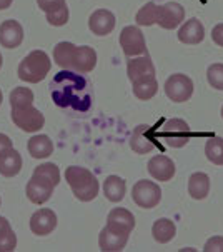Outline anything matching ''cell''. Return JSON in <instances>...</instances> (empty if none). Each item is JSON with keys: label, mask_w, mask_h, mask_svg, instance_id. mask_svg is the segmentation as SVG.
Returning <instances> with one entry per match:
<instances>
[{"label": "cell", "mask_w": 223, "mask_h": 252, "mask_svg": "<svg viewBox=\"0 0 223 252\" xmlns=\"http://www.w3.org/2000/svg\"><path fill=\"white\" fill-rule=\"evenodd\" d=\"M65 181L70 186L75 197L82 200V202L93 200L98 195V190H100L98 179L88 169L80 167V165H70V167H67Z\"/></svg>", "instance_id": "cell-1"}, {"label": "cell", "mask_w": 223, "mask_h": 252, "mask_svg": "<svg viewBox=\"0 0 223 252\" xmlns=\"http://www.w3.org/2000/svg\"><path fill=\"white\" fill-rule=\"evenodd\" d=\"M50 69H52V62H50L49 55L44 50H32L19 63L17 74H19V79H22L24 82L38 84L45 79Z\"/></svg>", "instance_id": "cell-2"}, {"label": "cell", "mask_w": 223, "mask_h": 252, "mask_svg": "<svg viewBox=\"0 0 223 252\" xmlns=\"http://www.w3.org/2000/svg\"><path fill=\"white\" fill-rule=\"evenodd\" d=\"M162 137L171 149H182L190 140V127L183 119H170L162 126Z\"/></svg>", "instance_id": "cell-3"}, {"label": "cell", "mask_w": 223, "mask_h": 252, "mask_svg": "<svg viewBox=\"0 0 223 252\" xmlns=\"http://www.w3.org/2000/svg\"><path fill=\"white\" fill-rule=\"evenodd\" d=\"M120 47H122L123 54L128 57H139V55L147 54V42H145L143 32L135 25H127L122 32H120Z\"/></svg>", "instance_id": "cell-4"}, {"label": "cell", "mask_w": 223, "mask_h": 252, "mask_svg": "<svg viewBox=\"0 0 223 252\" xmlns=\"http://www.w3.org/2000/svg\"><path fill=\"white\" fill-rule=\"evenodd\" d=\"M132 197H134V202L139 207L143 209H153L158 206L162 199V189L160 186L152 181H139L132 189Z\"/></svg>", "instance_id": "cell-5"}, {"label": "cell", "mask_w": 223, "mask_h": 252, "mask_svg": "<svg viewBox=\"0 0 223 252\" xmlns=\"http://www.w3.org/2000/svg\"><path fill=\"white\" fill-rule=\"evenodd\" d=\"M165 95L171 102H187L194 95V82L185 74H173L165 82Z\"/></svg>", "instance_id": "cell-6"}, {"label": "cell", "mask_w": 223, "mask_h": 252, "mask_svg": "<svg viewBox=\"0 0 223 252\" xmlns=\"http://www.w3.org/2000/svg\"><path fill=\"white\" fill-rule=\"evenodd\" d=\"M12 121L19 129L32 134V132H38L44 127L45 117L40 110L30 105V107L24 109H12Z\"/></svg>", "instance_id": "cell-7"}, {"label": "cell", "mask_w": 223, "mask_h": 252, "mask_svg": "<svg viewBox=\"0 0 223 252\" xmlns=\"http://www.w3.org/2000/svg\"><path fill=\"white\" fill-rule=\"evenodd\" d=\"M185 19V8L177 2H167L158 5V19L157 24L165 31L177 29Z\"/></svg>", "instance_id": "cell-8"}, {"label": "cell", "mask_w": 223, "mask_h": 252, "mask_svg": "<svg viewBox=\"0 0 223 252\" xmlns=\"http://www.w3.org/2000/svg\"><path fill=\"white\" fill-rule=\"evenodd\" d=\"M128 236L130 232H125V230H118L112 225L107 224L100 232V237H98V244H100L102 251L107 252H117L125 249L127 242H128Z\"/></svg>", "instance_id": "cell-9"}, {"label": "cell", "mask_w": 223, "mask_h": 252, "mask_svg": "<svg viewBox=\"0 0 223 252\" xmlns=\"http://www.w3.org/2000/svg\"><path fill=\"white\" fill-rule=\"evenodd\" d=\"M54 184L47 179L35 176L33 174L32 179L27 182V187H25V194L30 202L33 204H44L47 202L50 197H52V192H54Z\"/></svg>", "instance_id": "cell-10"}, {"label": "cell", "mask_w": 223, "mask_h": 252, "mask_svg": "<svg viewBox=\"0 0 223 252\" xmlns=\"http://www.w3.org/2000/svg\"><path fill=\"white\" fill-rule=\"evenodd\" d=\"M57 227V216L52 209H38L30 217V229L35 236H49Z\"/></svg>", "instance_id": "cell-11"}, {"label": "cell", "mask_w": 223, "mask_h": 252, "mask_svg": "<svg viewBox=\"0 0 223 252\" xmlns=\"http://www.w3.org/2000/svg\"><path fill=\"white\" fill-rule=\"evenodd\" d=\"M148 174L152 176L153 179H157V181L160 182H168L173 179L175 176V164L173 160L170 159V157L164 156V154H158V156L152 157V159L148 160Z\"/></svg>", "instance_id": "cell-12"}, {"label": "cell", "mask_w": 223, "mask_h": 252, "mask_svg": "<svg viewBox=\"0 0 223 252\" xmlns=\"http://www.w3.org/2000/svg\"><path fill=\"white\" fill-rule=\"evenodd\" d=\"M152 134V127L148 124H140L137 126L134 132L130 135V147L132 151L137 154H148L157 147L153 137H150Z\"/></svg>", "instance_id": "cell-13"}, {"label": "cell", "mask_w": 223, "mask_h": 252, "mask_svg": "<svg viewBox=\"0 0 223 252\" xmlns=\"http://www.w3.org/2000/svg\"><path fill=\"white\" fill-rule=\"evenodd\" d=\"M115 24H117V19L107 8H98V10L93 12L88 19V27L95 35L104 37L109 35V33L115 29Z\"/></svg>", "instance_id": "cell-14"}, {"label": "cell", "mask_w": 223, "mask_h": 252, "mask_svg": "<svg viewBox=\"0 0 223 252\" xmlns=\"http://www.w3.org/2000/svg\"><path fill=\"white\" fill-rule=\"evenodd\" d=\"M127 74L132 82L140 79H147V77H155V65H153L152 59L147 54L139 55V57H134L128 61Z\"/></svg>", "instance_id": "cell-15"}, {"label": "cell", "mask_w": 223, "mask_h": 252, "mask_svg": "<svg viewBox=\"0 0 223 252\" xmlns=\"http://www.w3.org/2000/svg\"><path fill=\"white\" fill-rule=\"evenodd\" d=\"M24 40V29L17 20H5L0 24V44L5 49H15Z\"/></svg>", "instance_id": "cell-16"}, {"label": "cell", "mask_w": 223, "mask_h": 252, "mask_svg": "<svg viewBox=\"0 0 223 252\" xmlns=\"http://www.w3.org/2000/svg\"><path fill=\"white\" fill-rule=\"evenodd\" d=\"M205 38V29L198 19L187 20L182 27L178 29V40L187 45H196Z\"/></svg>", "instance_id": "cell-17"}, {"label": "cell", "mask_w": 223, "mask_h": 252, "mask_svg": "<svg viewBox=\"0 0 223 252\" xmlns=\"http://www.w3.org/2000/svg\"><path fill=\"white\" fill-rule=\"evenodd\" d=\"M107 224L118 230H125V232H132L135 229V217L128 209L115 207L112 209L107 216Z\"/></svg>", "instance_id": "cell-18"}, {"label": "cell", "mask_w": 223, "mask_h": 252, "mask_svg": "<svg viewBox=\"0 0 223 252\" xmlns=\"http://www.w3.org/2000/svg\"><path fill=\"white\" fill-rule=\"evenodd\" d=\"M97 65V52L88 45H77L75 59H74V70L79 72H92Z\"/></svg>", "instance_id": "cell-19"}, {"label": "cell", "mask_w": 223, "mask_h": 252, "mask_svg": "<svg viewBox=\"0 0 223 252\" xmlns=\"http://www.w3.org/2000/svg\"><path fill=\"white\" fill-rule=\"evenodd\" d=\"M27 151L33 159H47L54 152V142L49 135H32L27 142Z\"/></svg>", "instance_id": "cell-20"}, {"label": "cell", "mask_w": 223, "mask_h": 252, "mask_svg": "<svg viewBox=\"0 0 223 252\" xmlns=\"http://www.w3.org/2000/svg\"><path fill=\"white\" fill-rule=\"evenodd\" d=\"M22 170V156L14 147L0 156V174L5 177H14Z\"/></svg>", "instance_id": "cell-21"}, {"label": "cell", "mask_w": 223, "mask_h": 252, "mask_svg": "<svg viewBox=\"0 0 223 252\" xmlns=\"http://www.w3.org/2000/svg\"><path fill=\"white\" fill-rule=\"evenodd\" d=\"M102 190H104L105 197L112 200V202H120V200L125 197L127 182L125 179L118 176H109L105 179L104 186H102Z\"/></svg>", "instance_id": "cell-22"}, {"label": "cell", "mask_w": 223, "mask_h": 252, "mask_svg": "<svg viewBox=\"0 0 223 252\" xmlns=\"http://www.w3.org/2000/svg\"><path fill=\"white\" fill-rule=\"evenodd\" d=\"M210 192V179L205 172H195L188 177V194L196 200H203Z\"/></svg>", "instance_id": "cell-23"}, {"label": "cell", "mask_w": 223, "mask_h": 252, "mask_svg": "<svg viewBox=\"0 0 223 252\" xmlns=\"http://www.w3.org/2000/svg\"><path fill=\"white\" fill-rule=\"evenodd\" d=\"M77 45L72 42H58L54 47V59L62 69H74V59H75Z\"/></svg>", "instance_id": "cell-24"}, {"label": "cell", "mask_w": 223, "mask_h": 252, "mask_svg": "<svg viewBox=\"0 0 223 252\" xmlns=\"http://www.w3.org/2000/svg\"><path fill=\"white\" fill-rule=\"evenodd\" d=\"M152 234L158 244H167V242H170L171 239L175 237V234H177V225H175L173 220L165 219L164 217V219L155 220V224H153V227H152Z\"/></svg>", "instance_id": "cell-25"}, {"label": "cell", "mask_w": 223, "mask_h": 252, "mask_svg": "<svg viewBox=\"0 0 223 252\" xmlns=\"http://www.w3.org/2000/svg\"><path fill=\"white\" fill-rule=\"evenodd\" d=\"M157 91L158 82L155 77H147V79H140L134 82V94L140 100H150L152 97L157 95Z\"/></svg>", "instance_id": "cell-26"}, {"label": "cell", "mask_w": 223, "mask_h": 252, "mask_svg": "<svg viewBox=\"0 0 223 252\" xmlns=\"http://www.w3.org/2000/svg\"><path fill=\"white\" fill-rule=\"evenodd\" d=\"M33 100H35V95H33V92L27 87H15L14 91L10 92L12 109L30 107V105H33Z\"/></svg>", "instance_id": "cell-27"}, {"label": "cell", "mask_w": 223, "mask_h": 252, "mask_svg": "<svg viewBox=\"0 0 223 252\" xmlns=\"http://www.w3.org/2000/svg\"><path fill=\"white\" fill-rule=\"evenodd\" d=\"M205 156L215 165H223V139L222 137H210L205 144Z\"/></svg>", "instance_id": "cell-28"}, {"label": "cell", "mask_w": 223, "mask_h": 252, "mask_svg": "<svg viewBox=\"0 0 223 252\" xmlns=\"http://www.w3.org/2000/svg\"><path fill=\"white\" fill-rule=\"evenodd\" d=\"M158 19V3L155 2H148L137 12L135 20L139 25H153L157 24Z\"/></svg>", "instance_id": "cell-29"}, {"label": "cell", "mask_w": 223, "mask_h": 252, "mask_svg": "<svg viewBox=\"0 0 223 252\" xmlns=\"http://www.w3.org/2000/svg\"><path fill=\"white\" fill-rule=\"evenodd\" d=\"M33 174H35V176H40V177L47 179V181H50V182L54 184V186H58V182H60L58 165L50 164V162H45V164L37 165L35 170H33Z\"/></svg>", "instance_id": "cell-30"}, {"label": "cell", "mask_w": 223, "mask_h": 252, "mask_svg": "<svg viewBox=\"0 0 223 252\" xmlns=\"http://www.w3.org/2000/svg\"><path fill=\"white\" fill-rule=\"evenodd\" d=\"M207 80L217 91H223V63H212L207 70Z\"/></svg>", "instance_id": "cell-31"}, {"label": "cell", "mask_w": 223, "mask_h": 252, "mask_svg": "<svg viewBox=\"0 0 223 252\" xmlns=\"http://www.w3.org/2000/svg\"><path fill=\"white\" fill-rule=\"evenodd\" d=\"M47 22L50 25H54V27H62V25H65L68 22V7L67 3H63L62 7L55 8L52 12H47Z\"/></svg>", "instance_id": "cell-32"}, {"label": "cell", "mask_w": 223, "mask_h": 252, "mask_svg": "<svg viewBox=\"0 0 223 252\" xmlns=\"http://www.w3.org/2000/svg\"><path fill=\"white\" fill-rule=\"evenodd\" d=\"M17 247V236L12 227L0 229V252H10Z\"/></svg>", "instance_id": "cell-33"}, {"label": "cell", "mask_w": 223, "mask_h": 252, "mask_svg": "<svg viewBox=\"0 0 223 252\" xmlns=\"http://www.w3.org/2000/svg\"><path fill=\"white\" fill-rule=\"evenodd\" d=\"M205 252H223V237L222 236H213L210 237L203 246Z\"/></svg>", "instance_id": "cell-34"}, {"label": "cell", "mask_w": 223, "mask_h": 252, "mask_svg": "<svg viewBox=\"0 0 223 252\" xmlns=\"http://www.w3.org/2000/svg\"><path fill=\"white\" fill-rule=\"evenodd\" d=\"M37 3H38V7L47 14V12H52L55 8L62 7L63 3H65V0H37Z\"/></svg>", "instance_id": "cell-35"}, {"label": "cell", "mask_w": 223, "mask_h": 252, "mask_svg": "<svg viewBox=\"0 0 223 252\" xmlns=\"http://www.w3.org/2000/svg\"><path fill=\"white\" fill-rule=\"evenodd\" d=\"M212 38L217 45L223 47V24H217L215 27L212 29Z\"/></svg>", "instance_id": "cell-36"}, {"label": "cell", "mask_w": 223, "mask_h": 252, "mask_svg": "<svg viewBox=\"0 0 223 252\" xmlns=\"http://www.w3.org/2000/svg\"><path fill=\"white\" fill-rule=\"evenodd\" d=\"M12 149V140L5 134H0V156Z\"/></svg>", "instance_id": "cell-37"}, {"label": "cell", "mask_w": 223, "mask_h": 252, "mask_svg": "<svg viewBox=\"0 0 223 252\" xmlns=\"http://www.w3.org/2000/svg\"><path fill=\"white\" fill-rule=\"evenodd\" d=\"M12 2H14V0H0V10H5V8H8L12 5Z\"/></svg>", "instance_id": "cell-38"}, {"label": "cell", "mask_w": 223, "mask_h": 252, "mask_svg": "<svg viewBox=\"0 0 223 252\" xmlns=\"http://www.w3.org/2000/svg\"><path fill=\"white\" fill-rule=\"evenodd\" d=\"M8 225H10V222H8L5 217H2L0 216V229H3V227H8Z\"/></svg>", "instance_id": "cell-39"}, {"label": "cell", "mask_w": 223, "mask_h": 252, "mask_svg": "<svg viewBox=\"0 0 223 252\" xmlns=\"http://www.w3.org/2000/svg\"><path fill=\"white\" fill-rule=\"evenodd\" d=\"M2 62H3L2 61V54H0V69H2Z\"/></svg>", "instance_id": "cell-40"}, {"label": "cell", "mask_w": 223, "mask_h": 252, "mask_svg": "<svg viewBox=\"0 0 223 252\" xmlns=\"http://www.w3.org/2000/svg\"><path fill=\"white\" fill-rule=\"evenodd\" d=\"M2 99H3V97H2V91H0V104H2Z\"/></svg>", "instance_id": "cell-41"}, {"label": "cell", "mask_w": 223, "mask_h": 252, "mask_svg": "<svg viewBox=\"0 0 223 252\" xmlns=\"http://www.w3.org/2000/svg\"><path fill=\"white\" fill-rule=\"evenodd\" d=\"M222 117H223V107H222Z\"/></svg>", "instance_id": "cell-42"}, {"label": "cell", "mask_w": 223, "mask_h": 252, "mask_svg": "<svg viewBox=\"0 0 223 252\" xmlns=\"http://www.w3.org/2000/svg\"><path fill=\"white\" fill-rule=\"evenodd\" d=\"M0 204H2V200H0Z\"/></svg>", "instance_id": "cell-43"}]
</instances>
